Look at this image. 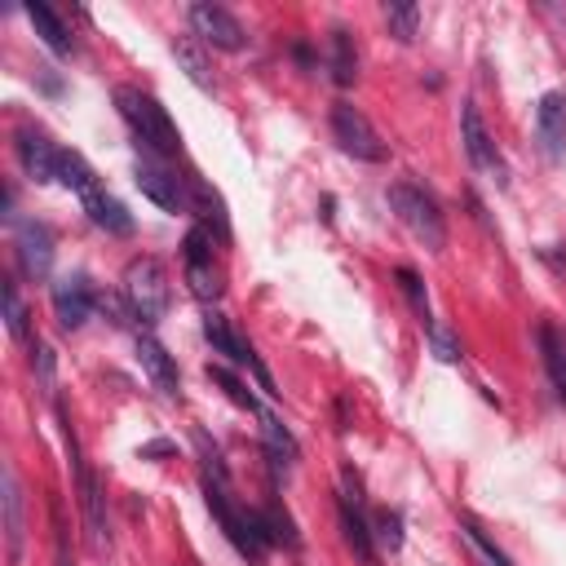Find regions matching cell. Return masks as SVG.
I'll return each instance as SVG.
<instances>
[{
    "label": "cell",
    "mask_w": 566,
    "mask_h": 566,
    "mask_svg": "<svg viewBox=\"0 0 566 566\" xmlns=\"http://www.w3.org/2000/svg\"><path fill=\"white\" fill-rule=\"evenodd\" d=\"M115 106H119V115H124V124L133 128V137H137L142 150H150V155H159V159H172V155L181 150L177 124L168 119V111H164L150 93H142V88H133V84H119V88H115Z\"/></svg>",
    "instance_id": "6da1fadb"
},
{
    "label": "cell",
    "mask_w": 566,
    "mask_h": 566,
    "mask_svg": "<svg viewBox=\"0 0 566 566\" xmlns=\"http://www.w3.org/2000/svg\"><path fill=\"white\" fill-rule=\"evenodd\" d=\"M203 500H208V509H212L217 526L226 531V539H230V544H234L252 566H261V562H265V548L274 544V539H270V531H265V517H261V513H252V509H239V504L230 500L226 482H221V478H212V473H203Z\"/></svg>",
    "instance_id": "7a4b0ae2"
},
{
    "label": "cell",
    "mask_w": 566,
    "mask_h": 566,
    "mask_svg": "<svg viewBox=\"0 0 566 566\" xmlns=\"http://www.w3.org/2000/svg\"><path fill=\"white\" fill-rule=\"evenodd\" d=\"M124 301H128V314L142 318V323H159L168 314V301H172V287H168V274L155 256H133L128 270H124Z\"/></svg>",
    "instance_id": "3957f363"
},
{
    "label": "cell",
    "mask_w": 566,
    "mask_h": 566,
    "mask_svg": "<svg viewBox=\"0 0 566 566\" xmlns=\"http://www.w3.org/2000/svg\"><path fill=\"white\" fill-rule=\"evenodd\" d=\"M57 416H62V438H66L71 469H75V491H80V513H84V526H88V544H93L97 557H106L111 553V531H106V513H102V486H97L93 469L84 464L80 442H75V429H71V420H66L62 407H57Z\"/></svg>",
    "instance_id": "277c9868"
},
{
    "label": "cell",
    "mask_w": 566,
    "mask_h": 566,
    "mask_svg": "<svg viewBox=\"0 0 566 566\" xmlns=\"http://www.w3.org/2000/svg\"><path fill=\"white\" fill-rule=\"evenodd\" d=\"M389 208H394V217L429 248V252H442V243H447V226H442V212H438V203L420 190V186H411V181H394L389 186Z\"/></svg>",
    "instance_id": "5b68a950"
},
{
    "label": "cell",
    "mask_w": 566,
    "mask_h": 566,
    "mask_svg": "<svg viewBox=\"0 0 566 566\" xmlns=\"http://www.w3.org/2000/svg\"><path fill=\"white\" fill-rule=\"evenodd\" d=\"M332 137L340 142L345 155L367 159V164H380V159L389 155L385 142H380V133L371 128V119H367L354 102H336V106H332Z\"/></svg>",
    "instance_id": "8992f818"
},
{
    "label": "cell",
    "mask_w": 566,
    "mask_h": 566,
    "mask_svg": "<svg viewBox=\"0 0 566 566\" xmlns=\"http://www.w3.org/2000/svg\"><path fill=\"white\" fill-rule=\"evenodd\" d=\"M460 142H464L469 164H473L482 177H491L495 186L509 181V177H504V159H500V150H495V142H491V133H486V124H482V115H478L473 102L460 106Z\"/></svg>",
    "instance_id": "52a82bcc"
},
{
    "label": "cell",
    "mask_w": 566,
    "mask_h": 566,
    "mask_svg": "<svg viewBox=\"0 0 566 566\" xmlns=\"http://www.w3.org/2000/svg\"><path fill=\"white\" fill-rule=\"evenodd\" d=\"M203 336H208V345H212L217 354H226L230 363H239V367H252L265 394H279V389H274V380H270V371L261 367L256 349H252V345H248V340H243V336H239V332H234V327H230L221 314H212V310L203 314Z\"/></svg>",
    "instance_id": "ba28073f"
},
{
    "label": "cell",
    "mask_w": 566,
    "mask_h": 566,
    "mask_svg": "<svg viewBox=\"0 0 566 566\" xmlns=\"http://www.w3.org/2000/svg\"><path fill=\"white\" fill-rule=\"evenodd\" d=\"M190 27H195V35H203L212 49H226V53H239L243 49V22L230 13V9H221V4H190Z\"/></svg>",
    "instance_id": "9c48e42d"
},
{
    "label": "cell",
    "mask_w": 566,
    "mask_h": 566,
    "mask_svg": "<svg viewBox=\"0 0 566 566\" xmlns=\"http://www.w3.org/2000/svg\"><path fill=\"white\" fill-rule=\"evenodd\" d=\"M133 181H137V190H142L146 199H155L164 212H181V208H186V181H181L177 172H168L164 164H155V159H137Z\"/></svg>",
    "instance_id": "30bf717a"
},
{
    "label": "cell",
    "mask_w": 566,
    "mask_h": 566,
    "mask_svg": "<svg viewBox=\"0 0 566 566\" xmlns=\"http://www.w3.org/2000/svg\"><path fill=\"white\" fill-rule=\"evenodd\" d=\"M13 248H18V265L31 279H44L53 270V230L44 221H22L13 234Z\"/></svg>",
    "instance_id": "8fae6325"
},
{
    "label": "cell",
    "mask_w": 566,
    "mask_h": 566,
    "mask_svg": "<svg viewBox=\"0 0 566 566\" xmlns=\"http://www.w3.org/2000/svg\"><path fill=\"white\" fill-rule=\"evenodd\" d=\"M49 296H53V314H57V323H62L66 332L84 327V318L93 314V287H88L84 274H66V279H57Z\"/></svg>",
    "instance_id": "7c38bea8"
},
{
    "label": "cell",
    "mask_w": 566,
    "mask_h": 566,
    "mask_svg": "<svg viewBox=\"0 0 566 566\" xmlns=\"http://www.w3.org/2000/svg\"><path fill=\"white\" fill-rule=\"evenodd\" d=\"M18 164H22V172L31 177V181H57V159H62V150L44 137V133H18Z\"/></svg>",
    "instance_id": "4fadbf2b"
},
{
    "label": "cell",
    "mask_w": 566,
    "mask_h": 566,
    "mask_svg": "<svg viewBox=\"0 0 566 566\" xmlns=\"http://www.w3.org/2000/svg\"><path fill=\"white\" fill-rule=\"evenodd\" d=\"M535 133L548 150V159H562L566 155V93H544L539 106H535Z\"/></svg>",
    "instance_id": "5bb4252c"
},
{
    "label": "cell",
    "mask_w": 566,
    "mask_h": 566,
    "mask_svg": "<svg viewBox=\"0 0 566 566\" xmlns=\"http://www.w3.org/2000/svg\"><path fill=\"white\" fill-rule=\"evenodd\" d=\"M186 208H195L199 226H203V230H212L221 243L230 239L226 203H221V195H217V190H208V181H199V177H186Z\"/></svg>",
    "instance_id": "9a60e30c"
},
{
    "label": "cell",
    "mask_w": 566,
    "mask_h": 566,
    "mask_svg": "<svg viewBox=\"0 0 566 566\" xmlns=\"http://www.w3.org/2000/svg\"><path fill=\"white\" fill-rule=\"evenodd\" d=\"M137 358H142V367H146V376L168 394V398H177L181 394V376H177V363L168 358V349L155 340V336H137Z\"/></svg>",
    "instance_id": "2e32d148"
},
{
    "label": "cell",
    "mask_w": 566,
    "mask_h": 566,
    "mask_svg": "<svg viewBox=\"0 0 566 566\" xmlns=\"http://www.w3.org/2000/svg\"><path fill=\"white\" fill-rule=\"evenodd\" d=\"M84 212H88V221H93L97 230H106V234H133V217H128L124 203H119L115 195H106L102 186L84 195Z\"/></svg>",
    "instance_id": "e0dca14e"
},
{
    "label": "cell",
    "mask_w": 566,
    "mask_h": 566,
    "mask_svg": "<svg viewBox=\"0 0 566 566\" xmlns=\"http://www.w3.org/2000/svg\"><path fill=\"white\" fill-rule=\"evenodd\" d=\"M4 553L9 562L22 557V486L13 464H4Z\"/></svg>",
    "instance_id": "ac0fdd59"
},
{
    "label": "cell",
    "mask_w": 566,
    "mask_h": 566,
    "mask_svg": "<svg viewBox=\"0 0 566 566\" xmlns=\"http://www.w3.org/2000/svg\"><path fill=\"white\" fill-rule=\"evenodd\" d=\"M256 416H261V438H265V455H270V464H274V469H287V464L301 455V447H296L292 429H287V424H279L270 411H256Z\"/></svg>",
    "instance_id": "d6986e66"
},
{
    "label": "cell",
    "mask_w": 566,
    "mask_h": 566,
    "mask_svg": "<svg viewBox=\"0 0 566 566\" xmlns=\"http://www.w3.org/2000/svg\"><path fill=\"white\" fill-rule=\"evenodd\" d=\"M340 531H345V544L354 548V557L363 566H376V544H371V531L363 522V513L349 504V495H340Z\"/></svg>",
    "instance_id": "ffe728a7"
},
{
    "label": "cell",
    "mask_w": 566,
    "mask_h": 566,
    "mask_svg": "<svg viewBox=\"0 0 566 566\" xmlns=\"http://www.w3.org/2000/svg\"><path fill=\"white\" fill-rule=\"evenodd\" d=\"M535 340H539V354H544V367H548L553 389L566 398V336H562L553 323H539Z\"/></svg>",
    "instance_id": "44dd1931"
},
{
    "label": "cell",
    "mask_w": 566,
    "mask_h": 566,
    "mask_svg": "<svg viewBox=\"0 0 566 566\" xmlns=\"http://www.w3.org/2000/svg\"><path fill=\"white\" fill-rule=\"evenodd\" d=\"M27 18H31V27H35V35L57 53V57H71V31L62 27V18L49 9V4H27Z\"/></svg>",
    "instance_id": "7402d4cb"
},
{
    "label": "cell",
    "mask_w": 566,
    "mask_h": 566,
    "mask_svg": "<svg viewBox=\"0 0 566 566\" xmlns=\"http://www.w3.org/2000/svg\"><path fill=\"white\" fill-rule=\"evenodd\" d=\"M327 71H332V80H336L340 88L358 80V53H354V40H349L345 27H336L332 40H327Z\"/></svg>",
    "instance_id": "603a6c76"
},
{
    "label": "cell",
    "mask_w": 566,
    "mask_h": 566,
    "mask_svg": "<svg viewBox=\"0 0 566 566\" xmlns=\"http://www.w3.org/2000/svg\"><path fill=\"white\" fill-rule=\"evenodd\" d=\"M186 283L199 301H217L221 296V270L212 265V252L203 256H186Z\"/></svg>",
    "instance_id": "cb8c5ba5"
},
{
    "label": "cell",
    "mask_w": 566,
    "mask_h": 566,
    "mask_svg": "<svg viewBox=\"0 0 566 566\" xmlns=\"http://www.w3.org/2000/svg\"><path fill=\"white\" fill-rule=\"evenodd\" d=\"M172 57L181 62V71L190 75V84H195V88L212 93V71H208V57L199 53V44H195L190 35H177V40H172Z\"/></svg>",
    "instance_id": "d4e9b609"
},
{
    "label": "cell",
    "mask_w": 566,
    "mask_h": 566,
    "mask_svg": "<svg viewBox=\"0 0 566 566\" xmlns=\"http://www.w3.org/2000/svg\"><path fill=\"white\" fill-rule=\"evenodd\" d=\"M57 181H62L66 190H75L80 199H84L88 190H97V172L88 168V159H84L80 150H62V159H57Z\"/></svg>",
    "instance_id": "484cf974"
},
{
    "label": "cell",
    "mask_w": 566,
    "mask_h": 566,
    "mask_svg": "<svg viewBox=\"0 0 566 566\" xmlns=\"http://www.w3.org/2000/svg\"><path fill=\"white\" fill-rule=\"evenodd\" d=\"M394 279H398V287H402V296L411 301V310H416V318H420L424 327H433V314H429V292H424V283H420V274H416L411 265H398V270H394Z\"/></svg>",
    "instance_id": "4316f807"
},
{
    "label": "cell",
    "mask_w": 566,
    "mask_h": 566,
    "mask_svg": "<svg viewBox=\"0 0 566 566\" xmlns=\"http://www.w3.org/2000/svg\"><path fill=\"white\" fill-rule=\"evenodd\" d=\"M385 27H389V35H398V40L407 44V40H416L420 9H416V4H385Z\"/></svg>",
    "instance_id": "83f0119b"
},
{
    "label": "cell",
    "mask_w": 566,
    "mask_h": 566,
    "mask_svg": "<svg viewBox=\"0 0 566 566\" xmlns=\"http://www.w3.org/2000/svg\"><path fill=\"white\" fill-rule=\"evenodd\" d=\"M4 323H9V336L13 340H27V305H22L13 279H4Z\"/></svg>",
    "instance_id": "f1b7e54d"
},
{
    "label": "cell",
    "mask_w": 566,
    "mask_h": 566,
    "mask_svg": "<svg viewBox=\"0 0 566 566\" xmlns=\"http://www.w3.org/2000/svg\"><path fill=\"white\" fill-rule=\"evenodd\" d=\"M460 535H464V539H469V544L478 548V557H482L486 566H509V557H504V553H500V548H495V544H491V539L482 535V526H478V522L460 517Z\"/></svg>",
    "instance_id": "f546056e"
},
{
    "label": "cell",
    "mask_w": 566,
    "mask_h": 566,
    "mask_svg": "<svg viewBox=\"0 0 566 566\" xmlns=\"http://www.w3.org/2000/svg\"><path fill=\"white\" fill-rule=\"evenodd\" d=\"M208 376L226 389V398H230V402H239V407H248V411H261V407H256V398L248 394V385H243L234 371H226V367H208Z\"/></svg>",
    "instance_id": "4dcf8cb0"
},
{
    "label": "cell",
    "mask_w": 566,
    "mask_h": 566,
    "mask_svg": "<svg viewBox=\"0 0 566 566\" xmlns=\"http://www.w3.org/2000/svg\"><path fill=\"white\" fill-rule=\"evenodd\" d=\"M261 517H265V531H270V539H274V544H287V548H296V544H301V535L292 531V517H287L279 504H270Z\"/></svg>",
    "instance_id": "1f68e13d"
},
{
    "label": "cell",
    "mask_w": 566,
    "mask_h": 566,
    "mask_svg": "<svg viewBox=\"0 0 566 566\" xmlns=\"http://www.w3.org/2000/svg\"><path fill=\"white\" fill-rule=\"evenodd\" d=\"M429 340H433V349H438L442 363H460V345H455V336H451L447 323H433V327H429Z\"/></svg>",
    "instance_id": "d6a6232c"
},
{
    "label": "cell",
    "mask_w": 566,
    "mask_h": 566,
    "mask_svg": "<svg viewBox=\"0 0 566 566\" xmlns=\"http://www.w3.org/2000/svg\"><path fill=\"white\" fill-rule=\"evenodd\" d=\"M376 539L394 553V548L402 544V517H398V513H380V517H376Z\"/></svg>",
    "instance_id": "836d02e7"
},
{
    "label": "cell",
    "mask_w": 566,
    "mask_h": 566,
    "mask_svg": "<svg viewBox=\"0 0 566 566\" xmlns=\"http://www.w3.org/2000/svg\"><path fill=\"white\" fill-rule=\"evenodd\" d=\"M49 517H53V557H57V566H75V562H71V548H66V526H62L57 500L49 504Z\"/></svg>",
    "instance_id": "e575fe53"
}]
</instances>
